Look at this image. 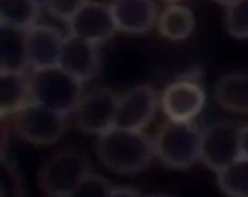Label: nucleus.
I'll return each instance as SVG.
<instances>
[{
	"label": "nucleus",
	"mask_w": 248,
	"mask_h": 197,
	"mask_svg": "<svg viewBox=\"0 0 248 197\" xmlns=\"http://www.w3.org/2000/svg\"><path fill=\"white\" fill-rule=\"evenodd\" d=\"M96 152L108 170L119 175L140 173L156 157L153 138L143 130L119 126L98 135Z\"/></svg>",
	"instance_id": "nucleus-1"
},
{
	"label": "nucleus",
	"mask_w": 248,
	"mask_h": 197,
	"mask_svg": "<svg viewBox=\"0 0 248 197\" xmlns=\"http://www.w3.org/2000/svg\"><path fill=\"white\" fill-rule=\"evenodd\" d=\"M201 140L202 130L194 120L168 119L153 138L155 156L170 169L186 170L200 160Z\"/></svg>",
	"instance_id": "nucleus-2"
},
{
	"label": "nucleus",
	"mask_w": 248,
	"mask_h": 197,
	"mask_svg": "<svg viewBox=\"0 0 248 197\" xmlns=\"http://www.w3.org/2000/svg\"><path fill=\"white\" fill-rule=\"evenodd\" d=\"M29 83L33 101L66 116L73 114L83 95V82L59 65L32 69Z\"/></svg>",
	"instance_id": "nucleus-3"
},
{
	"label": "nucleus",
	"mask_w": 248,
	"mask_h": 197,
	"mask_svg": "<svg viewBox=\"0 0 248 197\" xmlns=\"http://www.w3.org/2000/svg\"><path fill=\"white\" fill-rule=\"evenodd\" d=\"M90 172L87 156L76 148L52 153L38 172V185L47 196H75L81 181Z\"/></svg>",
	"instance_id": "nucleus-4"
},
{
	"label": "nucleus",
	"mask_w": 248,
	"mask_h": 197,
	"mask_svg": "<svg viewBox=\"0 0 248 197\" xmlns=\"http://www.w3.org/2000/svg\"><path fill=\"white\" fill-rule=\"evenodd\" d=\"M13 127L22 140L38 146L52 145L65 133L67 116L30 101L14 115Z\"/></svg>",
	"instance_id": "nucleus-5"
},
{
	"label": "nucleus",
	"mask_w": 248,
	"mask_h": 197,
	"mask_svg": "<svg viewBox=\"0 0 248 197\" xmlns=\"http://www.w3.org/2000/svg\"><path fill=\"white\" fill-rule=\"evenodd\" d=\"M240 129L232 120H217L202 130L200 160L205 167L217 173L240 154Z\"/></svg>",
	"instance_id": "nucleus-6"
},
{
	"label": "nucleus",
	"mask_w": 248,
	"mask_h": 197,
	"mask_svg": "<svg viewBox=\"0 0 248 197\" xmlns=\"http://www.w3.org/2000/svg\"><path fill=\"white\" fill-rule=\"evenodd\" d=\"M118 96L107 87L83 94L73 112L76 126L88 134L100 135L114 126Z\"/></svg>",
	"instance_id": "nucleus-7"
},
{
	"label": "nucleus",
	"mask_w": 248,
	"mask_h": 197,
	"mask_svg": "<svg viewBox=\"0 0 248 197\" xmlns=\"http://www.w3.org/2000/svg\"><path fill=\"white\" fill-rule=\"evenodd\" d=\"M205 93L194 74L171 82L161 96V106L168 119L191 121L202 111Z\"/></svg>",
	"instance_id": "nucleus-8"
},
{
	"label": "nucleus",
	"mask_w": 248,
	"mask_h": 197,
	"mask_svg": "<svg viewBox=\"0 0 248 197\" xmlns=\"http://www.w3.org/2000/svg\"><path fill=\"white\" fill-rule=\"evenodd\" d=\"M161 96L149 84H138L118 96L114 126L143 130L155 117Z\"/></svg>",
	"instance_id": "nucleus-9"
},
{
	"label": "nucleus",
	"mask_w": 248,
	"mask_h": 197,
	"mask_svg": "<svg viewBox=\"0 0 248 197\" xmlns=\"http://www.w3.org/2000/svg\"><path fill=\"white\" fill-rule=\"evenodd\" d=\"M70 35L101 46L114 35L116 29L110 5L88 0L68 21Z\"/></svg>",
	"instance_id": "nucleus-10"
},
{
	"label": "nucleus",
	"mask_w": 248,
	"mask_h": 197,
	"mask_svg": "<svg viewBox=\"0 0 248 197\" xmlns=\"http://www.w3.org/2000/svg\"><path fill=\"white\" fill-rule=\"evenodd\" d=\"M58 65L81 82H88L97 76L101 67L100 46L68 34Z\"/></svg>",
	"instance_id": "nucleus-11"
},
{
	"label": "nucleus",
	"mask_w": 248,
	"mask_h": 197,
	"mask_svg": "<svg viewBox=\"0 0 248 197\" xmlns=\"http://www.w3.org/2000/svg\"><path fill=\"white\" fill-rule=\"evenodd\" d=\"M116 29L128 34H144L157 24L158 9L153 0H112Z\"/></svg>",
	"instance_id": "nucleus-12"
},
{
	"label": "nucleus",
	"mask_w": 248,
	"mask_h": 197,
	"mask_svg": "<svg viewBox=\"0 0 248 197\" xmlns=\"http://www.w3.org/2000/svg\"><path fill=\"white\" fill-rule=\"evenodd\" d=\"M25 34L28 61L32 69L58 65L64 38L56 27L37 23L25 30Z\"/></svg>",
	"instance_id": "nucleus-13"
},
{
	"label": "nucleus",
	"mask_w": 248,
	"mask_h": 197,
	"mask_svg": "<svg viewBox=\"0 0 248 197\" xmlns=\"http://www.w3.org/2000/svg\"><path fill=\"white\" fill-rule=\"evenodd\" d=\"M213 99L221 108L248 115V71L229 73L217 80Z\"/></svg>",
	"instance_id": "nucleus-14"
},
{
	"label": "nucleus",
	"mask_w": 248,
	"mask_h": 197,
	"mask_svg": "<svg viewBox=\"0 0 248 197\" xmlns=\"http://www.w3.org/2000/svg\"><path fill=\"white\" fill-rule=\"evenodd\" d=\"M27 67L25 30L0 22V72L25 73Z\"/></svg>",
	"instance_id": "nucleus-15"
},
{
	"label": "nucleus",
	"mask_w": 248,
	"mask_h": 197,
	"mask_svg": "<svg viewBox=\"0 0 248 197\" xmlns=\"http://www.w3.org/2000/svg\"><path fill=\"white\" fill-rule=\"evenodd\" d=\"M32 101L29 77L25 73L0 72V115L12 116Z\"/></svg>",
	"instance_id": "nucleus-16"
},
{
	"label": "nucleus",
	"mask_w": 248,
	"mask_h": 197,
	"mask_svg": "<svg viewBox=\"0 0 248 197\" xmlns=\"http://www.w3.org/2000/svg\"><path fill=\"white\" fill-rule=\"evenodd\" d=\"M195 16L186 6L171 4L158 16L157 27L162 36L172 41H181L191 36L195 28Z\"/></svg>",
	"instance_id": "nucleus-17"
},
{
	"label": "nucleus",
	"mask_w": 248,
	"mask_h": 197,
	"mask_svg": "<svg viewBox=\"0 0 248 197\" xmlns=\"http://www.w3.org/2000/svg\"><path fill=\"white\" fill-rule=\"evenodd\" d=\"M40 13L39 0H0V22L23 30L37 24Z\"/></svg>",
	"instance_id": "nucleus-18"
},
{
	"label": "nucleus",
	"mask_w": 248,
	"mask_h": 197,
	"mask_svg": "<svg viewBox=\"0 0 248 197\" xmlns=\"http://www.w3.org/2000/svg\"><path fill=\"white\" fill-rule=\"evenodd\" d=\"M220 190L232 197H248V158L238 157L216 173Z\"/></svg>",
	"instance_id": "nucleus-19"
},
{
	"label": "nucleus",
	"mask_w": 248,
	"mask_h": 197,
	"mask_svg": "<svg viewBox=\"0 0 248 197\" xmlns=\"http://www.w3.org/2000/svg\"><path fill=\"white\" fill-rule=\"evenodd\" d=\"M0 174L1 197H19L24 194L25 183L22 173L5 152H1Z\"/></svg>",
	"instance_id": "nucleus-20"
},
{
	"label": "nucleus",
	"mask_w": 248,
	"mask_h": 197,
	"mask_svg": "<svg viewBox=\"0 0 248 197\" xmlns=\"http://www.w3.org/2000/svg\"><path fill=\"white\" fill-rule=\"evenodd\" d=\"M226 8L228 33L236 39H248V0H237Z\"/></svg>",
	"instance_id": "nucleus-21"
},
{
	"label": "nucleus",
	"mask_w": 248,
	"mask_h": 197,
	"mask_svg": "<svg viewBox=\"0 0 248 197\" xmlns=\"http://www.w3.org/2000/svg\"><path fill=\"white\" fill-rule=\"evenodd\" d=\"M113 186L103 176L89 172L81 181L75 196H110Z\"/></svg>",
	"instance_id": "nucleus-22"
},
{
	"label": "nucleus",
	"mask_w": 248,
	"mask_h": 197,
	"mask_svg": "<svg viewBox=\"0 0 248 197\" xmlns=\"http://www.w3.org/2000/svg\"><path fill=\"white\" fill-rule=\"evenodd\" d=\"M88 0H44L46 11L60 20L68 21Z\"/></svg>",
	"instance_id": "nucleus-23"
},
{
	"label": "nucleus",
	"mask_w": 248,
	"mask_h": 197,
	"mask_svg": "<svg viewBox=\"0 0 248 197\" xmlns=\"http://www.w3.org/2000/svg\"><path fill=\"white\" fill-rule=\"evenodd\" d=\"M140 195V191L129 185H114L111 191L110 196H139Z\"/></svg>",
	"instance_id": "nucleus-24"
},
{
	"label": "nucleus",
	"mask_w": 248,
	"mask_h": 197,
	"mask_svg": "<svg viewBox=\"0 0 248 197\" xmlns=\"http://www.w3.org/2000/svg\"><path fill=\"white\" fill-rule=\"evenodd\" d=\"M240 154L248 158V123L240 129Z\"/></svg>",
	"instance_id": "nucleus-25"
},
{
	"label": "nucleus",
	"mask_w": 248,
	"mask_h": 197,
	"mask_svg": "<svg viewBox=\"0 0 248 197\" xmlns=\"http://www.w3.org/2000/svg\"><path fill=\"white\" fill-rule=\"evenodd\" d=\"M213 1L216 2V3H218V4H220V5H223V6H225V7H228V6L232 5V3H234V2L237 1V0H213Z\"/></svg>",
	"instance_id": "nucleus-26"
},
{
	"label": "nucleus",
	"mask_w": 248,
	"mask_h": 197,
	"mask_svg": "<svg viewBox=\"0 0 248 197\" xmlns=\"http://www.w3.org/2000/svg\"><path fill=\"white\" fill-rule=\"evenodd\" d=\"M161 1H163L165 3H168L169 5H171V4H178L179 2H181L183 0H161Z\"/></svg>",
	"instance_id": "nucleus-27"
}]
</instances>
